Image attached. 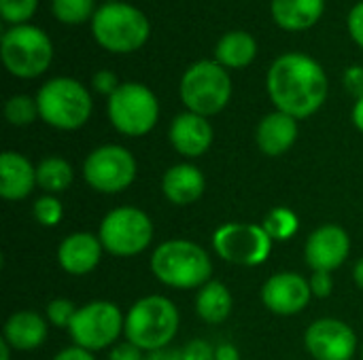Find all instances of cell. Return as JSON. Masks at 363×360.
Instances as JSON below:
<instances>
[{
    "label": "cell",
    "mask_w": 363,
    "mask_h": 360,
    "mask_svg": "<svg viewBox=\"0 0 363 360\" xmlns=\"http://www.w3.org/2000/svg\"><path fill=\"white\" fill-rule=\"evenodd\" d=\"M304 346L315 360H353L357 335L338 318H319L306 329Z\"/></svg>",
    "instance_id": "cell-13"
},
{
    "label": "cell",
    "mask_w": 363,
    "mask_h": 360,
    "mask_svg": "<svg viewBox=\"0 0 363 360\" xmlns=\"http://www.w3.org/2000/svg\"><path fill=\"white\" fill-rule=\"evenodd\" d=\"M51 11L62 23L77 25L94 17L98 8L94 0H51Z\"/></svg>",
    "instance_id": "cell-27"
},
{
    "label": "cell",
    "mask_w": 363,
    "mask_h": 360,
    "mask_svg": "<svg viewBox=\"0 0 363 360\" xmlns=\"http://www.w3.org/2000/svg\"><path fill=\"white\" fill-rule=\"evenodd\" d=\"M308 284H311L313 297H319V299L330 297L332 291H334V280H332V274L330 272H313Z\"/></svg>",
    "instance_id": "cell-34"
},
{
    "label": "cell",
    "mask_w": 363,
    "mask_h": 360,
    "mask_svg": "<svg viewBox=\"0 0 363 360\" xmlns=\"http://www.w3.org/2000/svg\"><path fill=\"white\" fill-rule=\"evenodd\" d=\"M102 248L115 257H136L145 252L153 240V221L134 206H119L111 210L98 229Z\"/></svg>",
    "instance_id": "cell-8"
},
{
    "label": "cell",
    "mask_w": 363,
    "mask_h": 360,
    "mask_svg": "<svg viewBox=\"0 0 363 360\" xmlns=\"http://www.w3.org/2000/svg\"><path fill=\"white\" fill-rule=\"evenodd\" d=\"M102 242L94 233L77 231L66 236L57 246V263L70 276L91 274L102 259Z\"/></svg>",
    "instance_id": "cell-17"
},
{
    "label": "cell",
    "mask_w": 363,
    "mask_h": 360,
    "mask_svg": "<svg viewBox=\"0 0 363 360\" xmlns=\"http://www.w3.org/2000/svg\"><path fill=\"white\" fill-rule=\"evenodd\" d=\"M351 117H353L355 127H357V129L363 134V98L355 102V106H353V115H351Z\"/></svg>",
    "instance_id": "cell-41"
},
{
    "label": "cell",
    "mask_w": 363,
    "mask_h": 360,
    "mask_svg": "<svg viewBox=\"0 0 363 360\" xmlns=\"http://www.w3.org/2000/svg\"><path fill=\"white\" fill-rule=\"evenodd\" d=\"M36 6H38V0H0L2 19L15 25H21L26 19H30Z\"/></svg>",
    "instance_id": "cell-30"
},
{
    "label": "cell",
    "mask_w": 363,
    "mask_h": 360,
    "mask_svg": "<svg viewBox=\"0 0 363 360\" xmlns=\"http://www.w3.org/2000/svg\"><path fill=\"white\" fill-rule=\"evenodd\" d=\"M257 55V42L249 32L234 30L219 38L215 47V62L223 68H245Z\"/></svg>",
    "instance_id": "cell-23"
},
{
    "label": "cell",
    "mask_w": 363,
    "mask_h": 360,
    "mask_svg": "<svg viewBox=\"0 0 363 360\" xmlns=\"http://www.w3.org/2000/svg\"><path fill=\"white\" fill-rule=\"evenodd\" d=\"M170 144L174 151L187 159L204 155L213 144V127L206 117L196 112H181L172 119L168 129Z\"/></svg>",
    "instance_id": "cell-16"
},
{
    "label": "cell",
    "mask_w": 363,
    "mask_h": 360,
    "mask_svg": "<svg viewBox=\"0 0 363 360\" xmlns=\"http://www.w3.org/2000/svg\"><path fill=\"white\" fill-rule=\"evenodd\" d=\"M351 252V238L340 225L317 227L304 246V261L313 272L338 269Z\"/></svg>",
    "instance_id": "cell-15"
},
{
    "label": "cell",
    "mask_w": 363,
    "mask_h": 360,
    "mask_svg": "<svg viewBox=\"0 0 363 360\" xmlns=\"http://www.w3.org/2000/svg\"><path fill=\"white\" fill-rule=\"evenodd\" d=\"M181 352L185 360H215V348L204 339H191Z\"/></svg>",
    "instance_id": "cell-32"
},
{
    "label": "cell",
    "mask_w": 363,
    "mask_h": 360,
    "mask_svg": "<svg viewBox=\"0 0 363 360\" xmlns=\"http://www.w3.org/2000/svg\"><path fill=\"white\" fill-rule=\"evenodd\" d=\"M345 87L347 91L355 98V100H362L363 98V66H351L345 70Z\"/></svg>",
    "instance_id": "cell-35"
},
{
    "label": "cell",
    "mask_w": 363,
    "mask_h": 360,
    "mask_svg": "<svg viewBox=\"0 0 363 360\" xmlns=\"http://www.w3.org/2000/svg\"><path fill=\"white\" fill-rule=\"evenodd\" d=\"M181 316L177 306L162 295H149L138 299L125 314V342L134 344L143 352L166 350L177 337Z\"/></svg>",
    "instance_id": "cell-3"
},
{
    "label": "cell",
    "mask_w": 363,
    "mask_h": 360,
    "mask_svg": "<svg viewBox=\"0 0 363 360\" xmlns=\"http://www.w3.org/2000/svg\"><path fill=\"white\" fill-rule=\"evenodd\" d=\"M206 180L198 166L177 163L162 176V193L174 206H189L204 195Z\"/></svg>",
    "instance_id": "cell-20"
},
{
    "label": "cell",
    "mask_w": 363,
    "mask_h": 360,
    "mask_svg": "<svg viewBox=\"0 0 363 360\" xmlns=\"http://www.w3.org/2000/svg\"><path fill=\"white\" fill-rule=\"evenodd\" d=\"M108 119L123 136H145L160 119V102L155 93L140 83H121L108 98Z\"/></svg>",
    "instance_id": "cell-9"
},
{
    "label": "cell",
    "mask_w": 363,
    "mask_h": 360,
    "mask_svg": "<svg viewBox=\"0 0 363 360\" xmlns=\"http://www.w3.org/2000/svg\"><path fill=\"white\" fill-rule=\"evenodd\" d=\"M51 360H96V356L89 350H83L79 346H70V348L60 350Z\"/></svg>",
    "instance_id": "cell-38"
},
{
    "label": "cell",
    "mask_w": 363,
    "mask_h": 360,
    "mask_svg": "<svg viewBox=\"0 0 363 360\" xmlns=\"http://www.w3.org/2000/svg\"><path fill=\"white\" fill-rule=\"evenodd\" d=\"M274 21L289 32L313 28L325 8V0H272L270 4Z\"/></svg>",
    "instance_id": "cell-22"
},
{
    "label": "cell",
    "mask_w": 363,
    "mask_h": 360,
    "mask_svg": "<svg viewBox=\"0 0 363 360\" xmlns=\"http://www.w3.org/2000/svg\"><path fill=\"white\" fill-rule=\"evenodd\" d=\"M74 178L72 166L57 155L45 157L38 166H36V185L47 193V195H55V193H64L70 182Z\"/></svg>",
    "instance_id": "cell-25"
},
{
    "label": "cell",
    "mask_w": 363,
    "mask_h": 360,
    "mask_svg": "<svg viewBox=\"0 0 363 360\" xmlns=\"http://www.w3.org/2000/svg\"><path fill=\"white\" fill-rule=\"evenodd\" d=\"M308 280L296 272H279L262 286V303L279 316H296L311 303Z\"/></svg>",
    "instance_id": "cell-14"
},
{
    "label": "cell",
    "mask_w": 363,
    "mask_h": 360,
    "mask_svg": "<svg viewBox=\"0 0 363 360\" xmlns=\"http://www.w3.org/2000/svg\"><path fill=\"white\" fill-rule=\"evenodd\" d=\"M38 115L40 119L64 132L79 129L87 123L91 115V95L89 91L70 76L49 79L36 93Z\"/></svg>",
    "instance_id": "cell-5"
},
{
    "label": "cell",
    "mask_w": 363,
    "mask_h": 360,
    "mask_svg": "<svg viewBox=\"0 0 363 360\" xmlns=\"http://www.w3.org/2000/svg\"><path fill=\"white\" fill-rule=\"evenodd\" d=\"M298 140V119L277 110L266 115L257 129H255V142L259 151L268 157H281L285 155Z\"/></svg>",
    "instance_id": "cell-19"
},
{
    "label": "cell",
    "mask_w": 363,
    "mask_h": 360,
    "mask_svg": "<svg viewBox=\"0 0 363 360\" xmlns=\"http://www.w3.org/2000/svg\"><path fill=\"white\" fill-rule=\"evenodd\" d=\"M215 360H240V352L234 344L223 342V344L215 346Z\"/></svg>",
    "instance_id": "cell-39"
},
{
    "label": "cell",
    "mask_w": 363,
    "mask_h": 360,
    "mask_svg": "<svg viewBox=\"0 0 363 360\" xmlns=\"http://www.w3.org/2000/svg\"><path fill=\"white\" fill-rule=\"evenodd\" d=\"M136 159L134 155L119 144H102L94 149L83 161V178L85 182L106 195L121 193L132 187L136 180Z\"/></svg>",
    "instance_id": "cell-11"
},
{
    "label": "cell",
    "mask_w": 363,
    "mask_h": 360,
    "mask_svg": "<svg viewBox=\"0 0 363 360\" xmlns=\"http://www.w3.org/2000/svg\"><path fill=\"white\" fill-rule=\"evenodd\" d=\"M145 360H185L181 350L174 348H166V350H157V352H149Z\"/></svg>",
    "instance_id": "cell-40"
},
{
    "label": "cell",
    "mask_w": 363,
    "mask_h": 360,
    "mask_svg": "<svg viewBox=\"0 0 363 360\" xmlns=\"http://www.w3.org/2000/svg\"><path fill=\"white\" fill-rule=\"evenodd\" d=\"M347 25H349L351 38L363 49V2L355 4V6L351 8L349 19H347Z\"/></svg>",
    "instance_id": "cell-36"
},
{
    "label": "cell",
    "mask_w": 363,
    "mask_h": 360,
    "mask_svg": "<svg viewBox=\"0 0 363 360\" xmlns=\"http://www.w3.org/2000/svg\"><path fill=\"white\" fill-rule=\"evenodd\" d=\"M0 53L4 68L19 79H34L40 76L51 59H53V45L51 38L34 25L21 23L9 28L2 34Z\"/></svg>",
    "instance_id": "cell-7"
},
{
    "label": "cell",
    "mask_w": 363,
    "mask_h": 360,
    "mask_svg": "<svg viewBox=\"0 0 363 360\" xmlns=\"http://www.w3.org/2000/svg\"><path fill=\"white\" fill-rule=\"evenodd\" d=\"M272 238L262 225L253 223H225L213 233L215 252L232 263L242 267H255L268 261L272 252Z\"/></svg>",
    "instance_id": "cell-12"
},
{
    "label": "cell",
    "mask_w": 363,
    "mask_h": 360,
    "mask_svg": "<svg viewBox=\"0 0 363 360\" xmlns=\"http://www.w3.org/2000/svg\"><path fill=\"white\" fill-rule=\"evenodd\" d=\"M262 227L272 238V242H287V240H291L298 233L300 221H298L294 210H289L285 206H279V208H272L266 214Z\"/></svg>",
    "instance_id": "cell-26"
},
{
    "label": "cell",
    "mask_w": 363,
    "mask_h": 360,
    "mask_svg": "<svg viewBox=\"0 0 363 360\" xmlns=\"http://www.w3.org/2000/svg\"><path fill=\"white\" fill-rule=\"evenodd\" d=\"M353 278H355L357 286L363 291V257L355 263V267H353Z\"/></svg>",
    "instance_id": "cell-42"
},
{
    "label": "cell",
    "mask_w": 363,
    "mask_h": 360,
    "mask_svg": "<svg viewBox=\"0 0 363 360\" xmlns=\"http://www.w3.org/2000/svg\"><path fill=\"white\" fill-rule=\"evenodd\" d=\"M232 293L223 282L211 280L196 295V312L208 325H221L232 314Z\"/></svg>",
    "instance_id": "cell-24"
},
{
    "label": "cell",
    "mask_w": 363,
    "mask_h": 360,
    "mask_svg": "<svg viewBox=\"0 0 363 360\" xmlns=\"http://www.w3.org/2000/svg\"><path fill=\"white\" fill-rule=\"evenodd\" d=\"M49 333V323L36 312L30 310H19L13 312L2 329V339L13 348V350H36L45 344Z\"/></svg>",
    "instance_id": "cell-21"
},
{
    "label": "cell",
    "mask_w": 363,
    "mask_h": 360,
    "mask_svg": "<svg viewBox=\"0 0 363 360\" xmlns=\"http://www.w3.org/2000/svg\"><path fill=\"white\" fill-rule=\"evenodd\" d=\"M4 117L11 125H17V127H26L30 125L38 115V104H36V98H30V95H11L4 104Z\"/></svg>",
    "instance_id": "cell-28"
},
{
    "label": "cell",
    "mask_w": 363,
    "mask_h": 360,
    "mask_svg": "<svg viewBox=\"0 0 363 360\" xmlns=\"http://www.w3.org/2000/svg\"><path fill=\"white\" fill-rule=\"evenodd\" d=\"M266 89L277 110L294 119H306L315 115L328 98V74L311 55L285 53L272 62Z\"/></svg>",
    "instance_id": "cell-1"
},
{
    "label": "cell",
    "mask_w": 363,
    "mask_h": 360,
    "mask_svg": "<svg viewBox=\"0 0 363 360\" xmlns=\"http://www.w3.org/2000/svg\"><path fill=\"white\" fill-rule=\"evenodd\" d=\"M145 352L140 348H136L134 344L130 342H121V344H115L111 354H108V360H145Z\"/></svg>",
    "instance_id": "cell-37"
},
{
    "label": "cell",
    "mask_w": 363,
    "mask_h": 360,
    "mask_svg": "<svg viewBox=\"0 0 363 360\" xmlns=\"http://www.w3.org/2000/svg\"><path fill=\"white\" fill-rule=\"evenodd\" d=\"M36 185V168L30 159L15 151L0 155V195L9 202L26 199Z\"/></svg>",
    "instance_id": "cell-18"
},
{
    "label": "cell",
    "mask_w": 363,
    "mask_h": 360,
    "mask_svg": "<svg viewBox=\"0 0 363 360\" xmlns=\"http://www.w3.org/2000/svg\"><path fill=\"white\" fill-rule=\"evenodd\" d=\"M91 32L98 45L111 53H132L149 38V19L128 2H106L91 17Z\"/></svg>",
    "instance_id": "cell-4"
},
{
    "label": "cell",
    "mask_w": 363,
    "mask_h": 360,
    "mask_svg": "<svg viewBox=\"0 0 363 360\" xmlns=\"http://www.w3.org/2000/svg\"><path fill=\"white\" fill-rule=\"evenodd\" d=\"M32 214L34 219L43 225V227H55L62 223L64 219V206L62 202L55 197V195H40L36 202H34V208H32Z\"/></svg>",
    "instance_id": "cell-29"
},
{
    "label": "cell",
    "mask_w": 363,
    "mask_h": 360,
    "mask_svg": "<svg viewBox=\"0 0 363 360\" xmlns=\"http://www.w3.org/2000/svg\"><path fill=\"white\" fill-rule=\"evenodd\" d=\"M74 314H77V308L68 299H53V301L47 303V310H45L47 323L51 327H55V329H68Z\"/></svg>",
    "instance_id": "cell-31"
},
{
    "label": "cell",
    "mask_w": 363,
    "mask_h": 360,
    "mask_svg": "<svg viewBox=\"0 0 363 360\" xmlns=\"http://www.w3.org/2000/svg\"><path fill=\"white\" fill-rule=\"evenodd\" d=\"M179 93L189 112L208 119L228 106L232 98V79L215 59H200L185 70Z\"/></svg>",
    "instance_id": "cell-6"
},
{
    "label": "cell",
    "mask_w": 363,
    "mask_h": 360,
    "mask_svg": "<svg viewBox=\"0 0 363 360\" xmlns=\"http://www.w3.org/2000/svg\"><path fill=\"white\" fill-rule=\"evenodd\" d=\"M149 265L162 284L179 291H200L213 276V261L208 252L200 244L181 238L160 244L153 250Z\"/></svg>",
    "instance_id": "cell-2"
},
{
    "label": "cell",
    "mask_w": 363,
    "mask_h": 360,
    "mask_svg": "<svg viewBox=\"0 0 363 360\" xmlns=\"http://www.w3.org/2000/svg\"><path fill=\"white\" fill-rule=\"evenodd\" d=\"M91 83H94V89L98 91V93H102V95H113L117 89H119V79H117V74L115 72H111V70H98L96 74H94V79H91Z\"/></svg>",
    "instance_id": "cell-33"
},
{
    "label": "cell",
    "mask_w": 363,
    "mask_h": 360,
    "mask_svg": "<svg viewBox=\"0 0 363 360\" xmlns=\"http://www.w3.org/2000/svg\"><path fill=\"white\" fill-rule=\"evenodd\" d=\"M11 350H13V348L2 339V342H0V360H11Z\"/></svg>",
    "instance_id": "cell-43"
},
{
    "label": "cell",
    "mask_w": 363,
    "mask_h": 360,
    "mask_svg": "<svg viewBox=\"0 0 363 360\" xmlns=\"http://www.w3.org/2000/svg\"><path fill=\"white\" fill-rule=\"evenodd\" d=\"M362 360H363V346H362Z\"/></svg>",
    "instance_id": "cell-44"
},
{
    "label": "cell",
    "mask_w": 363,
    "mask_h": 360,
    "mask_svg": "<svg viewBox=\"0 0 363 360\" xmlns=\"http://www.w3.org/2000/svg\"><path fill=\"white\" fill-rule=\"evenodd\" d=\"M125 329V316L113 301H89L77 308V314L68 327L74 346L98 352L117 344Z\"/></svg>",
    "instance_id": "cell-10"
}]
</instances>
